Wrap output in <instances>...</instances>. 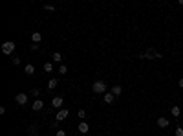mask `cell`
Listing matches in <instances>:
<instances>
[{"instance_id": "6da1fadb", "label": "cell", "mask_w": 183, "mask_h": 136, "mask_svg": "<svg viewBox=\"0 0 183 136\" xmlns=\"http://www.w3.org/2000/svg\"><path fill=\"white\" fill-rule=\"evenodd\" d=\"M92 90H93V94H106V83L104 81H95V83L92 85Z\"/></svg>"}, {"instance_id": "7a4b0ae2", "label": "cell", "mask_w": 183, "mask_h": 136, "mask_svg": "<svg viewBox=\"0 0 183 136\" xmlns=\"http://www.w3.org/2000/svg\"><path fill=\"white\" fill-rule=\"evenodd\" d=\"M163 55L158 52V50H154V48H148L145 53H141V59H161Z\"/></svg>"}, {"instance_id": "3957f363", "label": "cell", "mask_w": 183, "mask_h": 136, "mask_svg": "<svg viewBox=\"0 0 183 136\" xmlns=\"http://www.w3.org/2000/svg\"><path fill=\"white\" fill-rule=\"evenodd\" d=\"M2 52L6 53V55H11L13 52H15V42L13 40H8V42L2 44Z\"/></svg>"}, {"instance_id": "277c9868", "label": "cell", "mask_w": 183, "mask_h": 136, "mask_svg": "<svg viewBox=\"0 0 183 136\" xmlns=\"http://www.w3.org/2000/svg\"><path fill=\"white\" fill-rule=\"evenodd\" d=\"M15 101L20 105V107H24L26 103H28V94H24V92H20V94H17V98H15Z\"/></svg>"}, {"instance_id": "5b68a950", "label": "cell", "mask_w": 183, "mask_h": 136, "mask_svg": "<svg viewBox=\"0 0 183 136\" xmlns=\"http://www.w3.org/2000/svg\"><path fill=\"white\" fill-rule=\"evenodd\" d=\"M68 114H70V110H68V108H60V110L55 114V120H57V121H62V120H66Z\"/></svg>"}, {"instance_id": "8992f818", "label": "cell", "mask_w": 183, "mask_h": 136, "mask_svg": "<svg viewBox=\"0 0 183 136\" xmlns=\"http://www.w3.org/2000/svg\"><path fill=\"white\" fill-rule=\"evenodd\" d=\"M62 103H64V99L60 98V96H57V98L51 99V107L53 108H60V107H62Z\"/></svg>"}, {"instance_id": "52a82bcc", "label": "cell", "mask_w": 183, "mask_h": 136, "mask_svg": "<svg viewBox=\"0 0 183 136\" xmlns=\"http://www.w3.org/2000/svg\"><path fill=\"white\" fill-rule=\"evenodd\" d=\"M42 107H44L42 99H35V101L31 103V108H33V110H42Z\"/></svg>"}, {"instance_id": "ba28073f", "label": "cell", "mask_w": 183, "mask_h": 136, "mask_svg": "<svg viewBox=\"0 0 183 136\" xmlns=\"http://www.w3.org/2000/svg\"><path fill=\"white\" fill-rule=\"evenodd\" d=\"M88 131H90V125L86 123V121H81L79 123V132H83V134H86Z\"/></svg>"}, {"instance_id": "9c48e42d", "label": "cell", "mask_w": 183, "mask_h": 136, "mask_svg": "<svg viewBox=\"0 0 183 136\" xmlns=\"http://www.w3.org/2000/svg\"><path fill=\"white\" fill-rule=\"evenodd\" d=\"M31 40H33L35 44H39L40 40H42V35H40V31H33V33H31Z\"/></svg>"}, {"instance_id": "30bf717a", "label": "cell", "mask_w": 183, "mask_h": 136, "mask_svg": "<svg viewBox=\"0 0 183 136\" xmlns=\"http://www.w3.org/2000/svg\"><path fill=\"white\" fill-rule=\"evenodd\" d=\"M158 127L159 129H167L168 127V120L167 118H158Z\"/></svg>"}, {"instance_id": "8fae6325", "label": "cell", "mask_w": 183, "mask_h": 136, "mask_svg": "<svg viewBox=\"0 0 183 136\" xmlns=\"http://www.w3.org/2000/svg\"><path fill=\"white\" fill-rule=\"evenodd\" d=\"M24 74H26V76H33V74H35V66H33V64H26Z\"/></svg>"}, {"instance_id": "7c38bea8", "label": "cell", "mask_w": 183, "mask_h": 136, "mask_svg": "<svg viewBox=\"0 0 183 136\" xmlns=\"http://www.w3.org/2000/svg\"><path fill=\"white\" fill-rule=\"evenodd\" d=\"M110 92L114 94V96H119V94H121V92H123V86H121V85H116V86H114V88H112V90H110Z\"/></svg>"}, {"instance_id": "4fadbf2b", "label": "cell", "mask_w": 183, "mask_h": 136, "mask_svg": "<svg viewBox=\"0 0 183 136\" xmlns=\"http://www.w3.org/2000/svg\"><path fill=\"white\" fill-rule=\"evenodd\" d=\"M114 98H116V96H114L112 92H106L104 94V103H114Z\"/></svg>"}, {"instance_id": "5bb4252c", "label": "cell", "mask_w": 183, "mask_h": 136, "mask_svg": "<svg viewBox=\"0 0 183 136\" xmlns=\"http://www.w3.org/2000/svg\"><path fill=\"white\" fill-rule=\"evenodd\" d=\"M179 114H181V108H179L178 105H174V107H172V116H174V118H178Z\"/></svg>"}, {"instance_id": "9a60e30c", "label": "cell", "mask_w": 183, "mask_h": 136, "mask_svg": "<svg viewBox=\"0 0 183 136\" xmlns=\"http://www.w3.org/2000/svg\"><path fill=\"white\" fill-rule=\"evenodd\" d=\"M42 70H44V72H48V74H50V72H53V64H51V63H44Z\"/></svg>"}, {"instance_id": "2e32d148", "label": "cell", "mask_w": 183, "mask_h": 136, "mask_svg": "<svg viewBox=\"0 0 183 136\" xmlns=\"http://www.w3.org/2000/svg\"><path fill=\"white\" fill-rule=\"evenodd\" d=\"M53 61H55V63H60V61H62V55H60L59 52H55L53 53Z\"/></svg>"}, {"instance_id": "e0dca14e", "label": "cell", "mask_w": 183, "mask_h": 136, "mask_svg": "<svg viewBox=\"0 0 183 136\" xmlns=\"http://www.w3.org/2000/svg\"><path fill=\"white\" fill-rule=\"evenodd\" d=\"M66 72H68V66L66 64H60L59 66V74H66Z\"/></svg>"}, {"instance_id": "ac0fdd59", "label": "cell", "mask_w": 183, "mask_h": 136, "mask_svg": "<svg viewBox=\"0 0 183 136\" xmlns=\"http://www.w3.org/2000/svg\"><path fill=\"white\" fill-rule=\"evenodd\" d=\"M11 61H13V64H20V57H18V55H13Z\"/></svg>"}, {"instance_id": "d6986e66", "label": "cell", "mask_w": 183, "mask_h": 136, "mask_svg": "<svg viewBox=\"0 0 183 136\" xmlns=\"http://www.w3.org/2000/svg\"><path fill=\"white\" fill-rule=\"evenodd\" d=\"M57 85H59V83H57V79H51L50 83H48V86H50V88H55Z\"/></svg>"}, {"instance_id": "ffe728a7", "label": "cell", "mask_w": 183, "mask_h": 136, "mask_svg": "<svg viewBox=\"0 0 183 136\" xmlns=\"http://www.w3.org/2000/svg\"><path fill=\"white\" fill-rule=\"evenodd\" d=\"M55 136H66V131H62V129H57V131H55Z\"/></svg>"}, {"instance_id": "44dd1931", "label": "cell", "mask_w": 183, "mask_h": 136, "mask_svg": "<svg viewBox=\"0 0 183 136\" xmlns=\"http://www.w3.org/2000/svg\"><path fill=\"white\" fill-rule=\"evenodd\" d=\"M39 94H40V90H39V88H31V96H39Z\"/></svg>"}, {"instance_id": "7402d4cb", "label": "cell", "mask_w": 183, "mask_h": 136, "mask_svg": "<svg viewBox=\"0 0 183 136\" xmlns=\"http://www.w3.org/2000/svg\"><path fill=\"white\" fill-rule=\"evenodd\" d=\"M77 114H79V118H83V121H84V118H86V112L83 110V108H81V110H79Z\"/></svg>"}, {"instance_id": "603a6c76", "label": "cell", "mask_w": 183, "mask_h": 136, "mask_svg": "<svg viewBox=\"0 0 183 136\" xmlns=\"http://www.w3.org/2000/svg\"><path fill=\"white\" fill-rule=\"evenodd\" d=\"M176 136H183V129H181V127L176 129Z\"/></svg>"}, {"instance_id": "cb8c5ba5", "label": "cell", "mask_w": 183, "mask_h": 136, "mask_svg": "<svg viewBox=\"0 0 183 136\" xmlns=\"http://www.w3.org/2000/svg\"><path fill=\"white\" fill-rule=\"evenodd\" d=\"M46 11H55V6H44Z\"/></svg>"}, {"instance_id": "d4e9b609", "label": "cell", "mask_w": 183, "mask_h": 136, "mask_svg": "<svg viewBox=\"0 0 183 136\" xmlns=\"http://www.w3.org/2000/svg\"><path fill=\"white\" fill-rule=\"evenodd\" d=\"M178 85H179V88H183V77L179 79V83H178Z\"/></svg>"}, {"instance_id": "484cf974", "label": "cell", "mask_w": 183, "mask_h": 136, "mask_svg": "<svg viewBox=\"0 0 183 136\" xmlns=\"http://www.w3.org/2000/svg\"><path fill=\"white\" fill-rule=\"evenodd\" d=\"M28 136H31V134H28Z\"/></svg>"}]
</instances>
